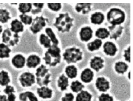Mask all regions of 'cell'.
<instances>
[{
	"mask_svg": "<svg viewBox=\"0 0 133 101\" xmlns=\"http://www.w3.org/2000/svg\"><path fill=\"white\" fill-rule=\"evenodd\" d=\"M61 51L57 46L52 45L45 53L43 59L46 66L51 67L56 66L60 63Z\"/></svg>",
	"mask_w": 133,
	"mask_h": 101,
	"instance_id": "6da1fadb",
	"label": "cell"
},
{
	"mask_svg": "<svg viewBox=\"0 0 133 101\" xmlns=\"http://www.w3.org/2000/svg\"><path fill=\"white\" fill-rule=\"evenodd\" d=\"M35 75L36 82L39 86H48L51 82V74L46 65L41 64L38 67Z\"/></svg>",
	"mask_w": 133,
	"mask_h": 101,
	"instance_id": "7a4b0ae2",
	"label": "cell"
},
{
	"mask_svg": "<svg viewBox=\"0 0 133 101\" xmlns=\"http://www.w3.org/2000/svg\"><path fill=\"white\" fill-rule=\"evenodd\" d=\"M74 19L71 18L68 13L60 14L56 19L54 26L62 33L69 32L73 26Z\"/></svg>",
	"mask_w": 133,
	"mask_h": 101,
	"instance_id": "3957f363",
	"label": "cell"
},
{
	"mask_svg": "<svg viewBox=\"0 0 133 101\" xmlns=\"http://www.w3.org/2000/svg\"><path fill=\"white\" fill-rule=\"evenodd\" d=\"M82 52L75 47L66 49L63 55L64 60L69 64L76 63L82 58Z\"/></svg>",
	"mask_w": 133,
	"mask_h": 101,
	"instance_id": "277c9868",
	"label": "cell"
},
{
	"mask_svg": "<svg viewBox=\"0 0 133 101\" xmlns=\"http://www.w3.org/2000/svg\"><path fill=\"white\" fill-rule=\"evenodd\" d=\"M125 18V13L118 9H111L107 14V21L112 25H120L124 22Z\"/></svg>",
	"mask_w": 133,
	"mask_h": 101,
	"instance_id": "5b68a950",
	"label": "cell"
},
{
	"mask_svg": "<svg viewBox=\"0 0 133 101\" xmlns=\"http://www.w3.org/2000/svg\"><path fill=\"white\" fill-rule=\"evenodd\" d=\"M11 31L9 28L5 30L2 35L3 42L6 44L8 46H14L17 45L20 37L18 33H15L12 36Z\"/></svg>",
	"mask_w": 133,
	"mask_h": 101,
	"instance_id": "8992f818",
	"label": "cell"
},
{
	"mask_svg": "<svg viewBox=\"0 0 133 101\" xmlns=\"http://www.w3.org/2000/svg\"><path fill=\"white\" fill-rule=\"evenodd\" d=\"M49 20L42 16H37L33 21L30 30L34 34H36L46 26Z\"/></svg>",
	"mask_w": 133,
	"mask_h": 101,
	"instance_id": "52a82bcc",
	"label": "cell"
},
{
	"mask_svg": "<svg viewBox=\"0 0 133 101\" xmlns=\"http://www.w3.org/2000/svg\"><path fill=\"white\" fill-rule=\"evenodd\" d=\"M19 80L21 85L24 87H31L36 82L35 75L30 72H25L20 76Z\"/></svg>",
	"mask_w": 133,
	"mask_h": 101,
	"instance_id": "ba28073f",
	"label": "cell"
},
{
	"mask_svg": "<svg viewBox=\"0 0 133 101\" xmlns=\"http://www.w3.org/2000/svg\"><path fill=\"white\" fill-rule=\"evenodd\" d=\"M38 96L43 99L50 98L52 96L53 91L47 86H39L37 90Z\"/></svg>",
	"mask_w": 133,
	"mask_h": 101,
	"instance_id": "9c48e42d",
	"label": "cell"
},
{
	"mask_svg": "<svg viewBox=\"0 0 133 101\" xmlns=\"http://www.w3.org/2000/svg\"><path fill=\"white\" fill-rule=\"evenodd\" d=\"M108 28L110 39L115 40L121 35L123 29V28L120 25H112Z\"/></svg>",
	"mask_w": 133,
	"mask_h": 101,
	"instance_id": "30bf717a",
	"label": "cell"
},
{
	"mask_svg": "<svg viewBox=\"0 0 133 101\" xmlns=\"http://www.w3.org/2000/svg\"><path fill=\"white\" fill-rule=\"evenodd\" d=\"M69 78L64 74L60 75L57 80V86L58 88L61 91L66 90L69 86Z\"/></svg>",
	"mask_w": 133,
	"mask_h": 101,
	"instance_id": "8fae6325",
	"label": "cell"
},
{
	"mask_svg": "<svg viewBox=\"0 0 133 101\" xmlns=\"http://www.w3.org/2000/svg\"><path fill=\"white\" fill-rule=\"evenodd\" d=\"M41 59L40 57L36 55L30 56L26 61V64L28 67L34 68L40 65Z\"/></svg>",
	"mask_w": 133,
	"mask_h": 101,
	"instance_id": "7c38bea8",
	"label": "cell"
},
{
	"mask_svg": "<svg viewBox=\"0 0 133 101\" xmlns=\"http://www.w3.org/2000/svg\"><path fill=\"white\" fill-rule=\"evenodd\" d=\"M93 31L89 27L82 28L79 32L80 38L83 41H87L92 37Z\"/></svg>",
	"mask_w": 133,
	"mask_h": 101,
	"instance_id": "4fadbf2b",
	"label": "cell"
},
{
	"mask_svg": "<svg viewBox=\"0 0 133 101\" xmlns=\"http://www.w3.org/2000/svg\"><path fill=\"white\" fill-rule=\"evenodd\" d=\"M96 85L97 89L101 91H106L109 88V82L103 77L97 78L96 80Z\"/></svg>",
	"mask_w": 133,
	"mask_h": 101,
	"instance_id": "5bb4252c",
	"label": "cell"
},
{
	"mask_svg": "<svg viewBox=\"0 0 133 101\" xmlns=\"http://www.w3.org/2000/svg\"><path fill=\"white\" fill-rule=\"evenodd\" d=\"M104 52L108 55L113 56L115 55L117 51L116 46L112 42H106L103 46Z\"/></svg>",
	"mask_w": 133,
	"mask_h": 101,
	"instance_id": "9a60e30c",
	"label": "cell"
},
{
	"mask_svg": "<svg viewBox=\"0 0 133 101\" xmlns=\"http://www.w3.org/2000/svg\"><path fill=\"white\" fill-rule=\"evenodd\" d=\"M13 65L16 67L22 68L25 65L26 61L25 57L21 55H18L15 56L12 60Z\"/></svg>",
	"mask_w": 133,
	"mask_h": 101,
	"instance_id": "2e32d148",
	"label": "cell"
},
{
	"mask_svg": "<svg viewBox=\"0 0 133 101\" xmlns=\"http://www.w3.org/2000/svg\"><path fill=\"white\" fill-rule=\"evenodd\" d=\"M104 60L99 57L95 56L91 60L90 62V65L94 70L98 71L104 66L103 64Z\"/></svg>",
	"mask_w": 133,
	"mask_h": 101,
	"instance_id": "e0dca14e",
	"label": "cell"
},
{
	"mask_svg": "<svg viewBox=\"0 0 133 101\" xmlns=\"http://www.w3.org/2000/svg\"><path fill=\"white\" fill-rule=\"evenodd\" d=\"M65 74L67 77L70 79L75 78L77 75V69L74 65H69L65 68Z\"/></svg>",
	"mask_w": 133,
	"mask_h": 101,
	"instance_id": "ac0fdd59",
	"label": "cell"
},
{
	"mask_svg": "<svg viewBox=\"0 0 133 101\" xmlns=\"http://www.w3.org/2000/svg\"><path fill=\"white\" fill-rule=\"evenodd\" d=\"M94 73L93 72L89 69H85L81 73L80 78L85 83H88L93 79Z\"/></svg>",
	"mask_w": 133,
	"mask_h": 101,
	"instance_id": "d6986e66",
	"label": "cell"
},
{
	"mask_svg": "<svg viewBox=\"0 0 133 101\" xmlns=\"http://www.w3.org/2000/svg\"><path fill=\"white\" fill-rule=\"evenodd\" d=\"M90 4H78L75 7L76 11L79 13H82L83 14H88L91 10Z\"/></svg>",
	"mask_w": 133,
	"mask_h": 101,
	"instance_id": "ffe728a7",
	"label": "cell"
},
{
	"mask_svg": "<svg viewBox=\"0 0 133 101\" xmlns=\"http://www.w3.org/2000/svg\"><path fill=\"white\" fill-rule=\"evenodd\" d=\"M11 27L10 30L15 33H18L24 31L23 25L22 23L18 20L16 19L13 21L11 24Z\"/></svg>",
	"mask_w": 133,
	"mask_h": 101,
	"instance_id": "44dd1931",
	"label": "cell"
},
{
	"mask_svg": "<svg viewBox=\"0 0 133 101\" xmlns=\"http://www.w3.org/2000/svg\"><path fill=\"white\" fill-rule=\"evenodd\" d=\"M104 19V15L99 12H96L92 15L91 18L92 23L95 24L99 25L103 22Z\"/></svg>",
	"mask_w": 133,
	"mask_h": 101,
	"instance_id": "7402d4cb",
	"label": "cell"
},
{
	"mask_svg": "<svg viewBox=\"0 0 133 101\" xmlns=\"http://www.w3.org/2000/svg\"><path fill=\"white\" fill-rule=\"evenodd\" d=\"M11 50L7 45L0 44V58H4L10 57Z\"/></svg>",
	"mask_w": 133,
	"mask_h": 101,
	"instance_id": "603a6c76",
	"label": "cell"
},
{
	"mask_svg": "<svg viewBox=\"0 0 133 101\" xmlns=\"http://www.w3.org/2000/svg\"><path fill=\"white\" fill-rule=\"evenodd\" d=\"M92 95L87 91H82L77 95L76 101H91Z\"/></svg>",
	"mask_w": 133,
	"mask_h": 101,
	"instance_id": "cb8c5ba5",
	"label": "cell"
},
{
	"mask_svg": "<svg viewBox=\"0 0 133 101\" xmlns=\"http://www.w3.org/2000/svg\"><path fill=\"white\" fill-rule=\"evenodd\" d=\"M10 81L9 76L7 72L4 71L0 72V84L7 86Z\"/></svg>",
	"mask_w": 133,
	"mask_h": 101,
	"instance_id": "d4e9b609",
	"label": "cell"
},
{
	"mask_svg": "<svg viewBox=\"0 0 133 101\" xmlns=\"http://www.w3.org/2000/svg\"><path fill=\"white\" fill-rule=\"evenodd\" d=\"M115 68L118 73L123 74L127 70L128 66L124 62H119L115 64Z\"/></svg>",
	"mask_w": 133,
	"mask_h": 101,
	"instance_id": "484cf974",
	"label": "cell"
},
{
	"mask_svg": "<svg viewBox=\"0 0 133 101\" xmlns=\"http://www.w3.org/2000/svg\"><path fill=\"white\" fill-rule=\"evenodd\" d=\"M102 44V42L101 40L99 39H95L88 44V49L91 51L97 50L99 49Z\"/></svg>",
	"mask_w": 133,
	"mask_h": 101,
	"instance_id": "4316f807",
	"label": "cell"
},
{
	"mask_svg": "<svg viewBox=\"0 0 133 101\" xmlns=\"http://www.w3.org/2000/svg\"><path fill=\"white\" fill-rule=\"evenodd\" d=\"M71 90L74 92L78 93L84 87V86L78 80L73 81L70 85Z\"/></svg>",
	"mask_w": 133,
	"mask_h": 101,
	"instance_id": "83f0119b",
	"label": "cell"
},
{
	"mask_svg": "<svg viewBox=\"0 0 133 101\" xmlns=\"http://www.w3.org/2000/svg\"><path fill=\"white\" fill-rule=\"evenodd\" d=\"M45 31L52 42L53 45L58 46L59 43L58 40L57 39L56 36L52 30L50 28H47L45 30Z\"/></svg>",
	"mask_w": 133,
	"mask_h": 101,
	"instance_id": "f1b7e54d",
	"label": "cell"
},
{
	"mask_svg": "<svg viewBox=\"0 0 133 101\" xmlns=\"http://www.w3.org/2000/svg\"><path fill=\"white\" fill-rule=\"evenodd\" d=\"M109 34V32L107 30L103 28H99L95 33L96 36L98 38L102 39H105L108 37Z\"/></svg>",
	"mask_w": 133,
	"mask_h": 101,
	"instance_id": "f546056e",
	"label": "cell"
},
{
	"mask_svg": "<svg viewBox=\"0 0 133 101\" xmlns=\"http://www.w3.org/2000/svg\"><path fill=\"white\" fill-rule=\"evenodd\" d=\"M51 40L49 37L44 34H42L40 36L39 42L40 44L44 45V47L49 48L51 46Z\"/></svg>",
	"mask_w": 133,
	"mask_h": 101,
	"instance_id": "4dcf8cb0",
	"label": "cell"
},
{
	"mask_svg": "<svg viewBox=\"0 0 133 101\" xmlns=\"http://www.w3.org/2000/svg\"><path fill=\"white\" fill-rule=\"evenodd\" d=\"M10 14L6 10L0 9V22L3 23L7 22L11 19Z\"/></svg>",
	"mask_w": 133,
	"mask_h": 101,
	"instance_id": "1f68e13d",
	"label": "cell"
},
{
	"mask_svg": "<svg viewBox=\"0 0 133 101\" xmlns=\"http://www.w3.org/2000/svg\"><path fill=\"white\" fill-rule=\"evenodd\" d=\"M32 4H21L19 5V10L23 14L30 12L32 9Z\"/></svg>",
	"mask_w": 133,
	"mask_h": 101,
	"instance_id": "d6a6232c",
	"label": "cell"
},
{
	"mask_svg": "<svg viewBox=\"0 0 133 101\" xmlns=\"http://www.w3.org/2000/svg\"><path fill=\"white\" fill-rule=\"evenodd\" d=\"M21 21L25 25H30L33 21L32 17L31 16H29L23 14L19 16Z\"/></svg>",
	"mask_w": 133,
	"mask_h": 101,
	"instance_id": "836d02e7",
	"label": "cell"
},
{
	"mask_svg": "<svg viewBox=\"0 0 133 101\" xmlns=\"http://www.w3.org/2000/svg\"><path fill=\"white\" fill-rule=\"evenodd\" d=\"M34 9L31 10V12L34 15L38 14L41 12L43 8L44 4H33Z\"/></svg>",
	"mask_w": 133,
	"mask_h": 101,
	"instance_id": "e575fe53",
	"label": "cell"
},
{
	"mask_svg": "<svg viewBox=\"0 0 133 101\" xmlns=\"http://www.w3.org/2000/svg\"><path fill=\"white\" fill-rule=\"evenodd\" d=\"M25 92L28 99L30 101H39L38 98L34 93L29 91Z\"/></svg>",
	"mask_w": 133,
	"mask_h": 101,
	"instance_id": "d590c367",
	"label": "cell"
},
{
	"mask_svg": "<svg viewBox=\"0 0 133 101\" xmlns=\"http://www.w3.org/2000/svg\"><path fill=\"white\" fill-rule=\"evenodd\" d=\"M99 101H113L112 97L108 94H103L99 97Z\"/></svg>",
	"mask_w": 133,
	"mask_h": 101,
	"instance_id": "8d00e7d4",
	"label": "cell"
},
{
	"mask_svg": "<svg viewBox=\"0 0 133 101\" xmlns=\"http://www.w3.org/2000/svg\"><path fill=\"white\" fill-rule=\"evenodd\" d=\"M48 6L50 10L55 11H59L61 7V5L59 4H48Z\"/></svg>",
	"mask_w": 133,
	"mask_h": 101,
	"instance_id": "74e56055",
	"label": "cell"
},
{
	"mask_svg": "<svg viewBox=\"0 0 133 101\" xmlns=\"http://www.w3.org/2000/svg\"><path fill=\"white\" fill-rule=\"evenodd\" d=\"M74 96L73 94L70 93H65L62 99V101H73Z\"/></svg>",
	"mask_w": 133,
	"mask_h": 101,
	"instance_id": "f35d334b",
	"label": "cell"
},
{
	"mask_svg": "<svg viewBox=\"0 0 133 101\" xmlns=\"http://www.w3.org/2000/svg\"><path fill=\"white\" fill-rule=\"evenodd\" d=\"M4 91L5 93L8 95L15 92L14 87L8 85L6 86Z\"/></svg>",
	"mask_w": 133,
	"mask_h": 101,
	"instance_id": "ab89813d",
	"label": "cell"
},
{
	"mask_svg": "<svg viewBox=\"0 0 133 101\" xmlns=\"http://www.w3.org/2000/svg\"><path fill=\"white\" fill-rule=\"evenodd\" d=\"M125 54L124 56L125 57V59L128 62H130V46L127 50L124 51Z\"/></svg>",
	"mask_w": 133,
	"mask_h": 101,
	"instance_id": "60d3db41",
	"label": "cell"
},
{
	"mask_svg": "<svg viewBox=\"0 0 133 101\" xmlns=\"http://www.w3.org/2000/svg\"><path fill=\"white\" fill-rule=\"evenodd\" d=\"M19 98L21 101H27L28 99L26 92L21 93L19 96Z\"/></svg>",
	"mask_w": 133,
	"mask_h": 101,
	"instance_id": "b9f144b4",
	"label": "cell"
},
{
	"mask_svg": "<svg viewBox=\"0 0 133 101\" xmlns=\"http://www.w3.org/2000/svg\"><path fill=\"white\" fill-rule=\"evenodd\" d=\"M8 95V101H15L16 96L14 93L10 94Z\"/></svg>",
	"mask_w": 133,
	"mask_h": 101,
	"instance_id": "7bdbcfd3",
	"label": "cell"
},
{
	"mask_svg": "<svg viewBox=\"0 0 133 101\" xmlns=\"http://www.w3.org/2000/svg\"><path fill=\"white\" fill-rule=\"evenodd\" d=\"M0 101H8L7 97L4 95H0Z\"/></svg>",
	"mask_w": 133,
	"mask_h": 101,
	"instance_id": "ee69618b",
	"label": "cell"
},
{
	"mask_svg": "<svg viewBox=\"0 0 133 101\" xmlns=\"http://www.w3.org/2000/svg\"><path fill=\"white\" fill-rule=\"evenodd\" d=\"M2 30L3 29L2 28V27L1 25H0V34H1L2 32Z\"/></svg>",
	"mask_w": 133,
	"mask_h": 101,
	"instance_id": "f6af8a7d",
	"label": "cell"
},
{
	"mask_svg": "<svg viewBox=\"0 0 133 101\" xmlns=\"http://www.w3.org/2000/svg\"><path fill=\"white\" fill-rule=\"evenodd\" d=\"M128 78H129V79H130V71L129 72V73L128 74Z\"/></svg>",
	"mask_w": 133,
	"mask_h": 101,
	"instance_id": "bcb514c9",
	"label": "cell"
},
{
	"mask_svg": "<svg viewBox=\"0 0 133 101\" xmlns=\"http://www.w3.org/2000/svg\"><path fill=\"white\" fill-rule=\"evenodd\" d=\"M0 92H1V91H0Z\"/></svg>",
	"mask_w": 133,
	"mask_h": 101,
	"instance_id": "7dc6e473",
	"label": "cell"
}]
</instances>
